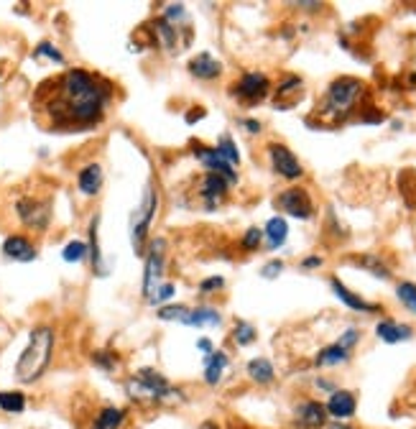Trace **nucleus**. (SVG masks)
Returning <instances> with one entry per match:
<instances>
[{
  "label": "nucleus",
  "mask_w": 416,
  "mask_h": 429,
  "mask_svg": "<svg viewBox=\"0 0 416 429\" xmlns=\"http://www.w3.org/2000/svg\"><path fill=\"white\" fill-rule=\"evenodd\" d=\"M113 100V85L87 69H67L43 80L33 92L31 108L49 130L77 133L100 125Z\"/></svg>",
  "instance_id": "f257e3e1"
},
{
  "label": "nucleus",
  "mask_w": 416,
  "mask_h": 429,
  "mask_svg": "<svg viewBox=\"0 0 416 429\" xmlns=\"http://www.w3.org/2000/svg\"><path fill=\"white\" fill-rule=\"evenodd\" d=\"M51 353H54V330L49 325H38L31 330L28 345L21 353L19 363H16V381L19 383H33L43 376V371L49 368Z\"/></svg>",
  "instance_id": "f03ea898"
},
{
  "label": "nucleus",
  "mask_w": 416,
  "mask_h": 429,
  "mask_svg": "<svg viewBox=\"0 0 416 429\" xmlns=\"http://www.w3.org/2000/svg\"><path fill=\"white\" fill-rule=\"evenodd\" d=\"M363 95H365V85L360 80H355V77H340V80H335L327 87L325 103H322V108H317V113L325 118L340 120V118L355 110Z\"/></svg>",
  "instance_id": "7ed1b4c3"
},
{
  "label": "nucleus",
  "mask_w": 416,
  "mask_h": 429,
  "mask_svg": "<svg viewBox=\"0 0 416 429\" xmlns=\"http://www.w3.org/2000/svg\"><path fill=\"white\" fill-rule=\"evenodd\" d=\"M156 210H159V190H156L153 182H148L141 202H138L133 217H130V243H133L135 256H146L148 230H151V222L156 217Z\"/></svg>",
  "instance_id": "20e7f679"
},
{
  "label": "nucleus",
  "mask_w": 416,
  "mask_h": 429,
  "mask_svg": "<svg viewBox=\"0 0 416 429\" xmlns=\"http://www.w3.org/2000/svg\"><path fill=\"white\" fill-rule=\"evenodd\" d=\"M128 393L133 398H166V396H179L177 388L169 386V381L153 371V368H143L133 378L128 381Z\"/></svg>",
  "instance_id": "39448f33"
},
{
  "label": "nucleus",
  "mask_w": 416,
  "mask_h": 429,
  "mask_svg": "<svg viewBox=\"0 0 416 429\" xmlns=\"http://www.w3.org/2000/svg\"><path fill=\"white\" fill-rule=\"evenodd\" d=\"M19 220L31 230H46L51 222V200H36V197H21L16 202Z\"/></svg>",
  "instance_id": "423d86ee"
},
{
  "label": "nucleus",
  "mask_w": 416,
  "mask_h": 429,
  "mask_svg": "<svg viewBox=\"0 0 416 429\" xmlns=\"http://www.w3.org/2000/svg\"><path fill=\"white\" fill-rule=\"evenodd\" d=\"M269 90H271V82L264 72H245L243 77L230 87V95L245 105H256L261 103V100H266Z\"/></svg>",
  "instance_id": "0eeeda50"
},
{
  "label": "nucleus",
  "mask_w": 416,
  "mask_h": 429,
  "mask_svg": "<svg viewBox=\"0 0 416 429\" xmlns=\"http://www.w3.org/2000/svg\"><path fill=\"white\" fill-rule=\"evenodd\" d=\"M166 240L156 238L151 240V251L146 253V271H143V296L151 299L156 286L161 284V274H164V261H166Z\"/></svg>",
  "instance_id": "6e6552de"
},
{
  "label": "nucleus",
  "mask_w": 416,
  "mask_h": 429,
  "mask_svg": "<svg viewBox=\"0 0 416 429\" xmlns=\"http://www.w3.org/2000/svg\"><path fill=\"white\" fill-rule=\"evenodd\" d=\"M269 159H271V166H274V172L284 179H299L304 174L301 169L299 159H296L291 148H286L284 143H269Z\"/></svg>",
  "instance_id": "1a4fd4ad"
},
{
  "label": "nucleus",
  "mask_w": 416,
  "mask_h": 429,
  "mask_svg": "<svg viewBox=\"0 0 416 429\" xmlns=\"http://www.w3.org/2000/svg\"><path fill=\"white\" fill-rule=\"evenodd\" d=\"M279 207H281L286 214H291V217H296V220H309L314 214L312 197H309L306 190H299V187H291V190L281 192V197H279Z\"/></svg>",
  "instance_id": "9d476101"
},
{
  "label": "nucleus",
  "mask_w": 416,
  "mask_h": 429,
  "mask_svg": "<svg viewBox=\"0 0 416 429\" xmlns=\"http://www.w3.org/2000/svg\"><path fill=\"white\" fill-rule=\"evenodd\" d=\"M194 156L199 159V164L212 174H220L222 179H227V184L233 187L238 184V174H235V166H230L225 159H222L217 148H209V146H202V143H194Z\"/></svg>",
  "instance_id": "9b49d317"
},
{
  "label": "nucleus",
  "mask_w": 416,
  "mask_h": 429,
  "mask_svg": "<svg viewBox=\"0 0 416 429\" xmlns=\"http://www.w3.org/2000/svg\"><path fill=\"white\" fill-rule=\"evenodd\" d=\"M227 187H230V184H227V179H222L220 174H212V172L204 174L202 182H199V200L204 202V210L220 207L227 195Z\"/></svg>",
  "instance_id": "f8f14e48"
},
{
  "label": "nucleus",
  "mask_w": 416,
  "mask_h": 429,
  "mask_svg": "<svg viewBox=\"0 0 416 429\" xmlns=\"http://www.w3.org/2000/svg\"><path fill=\"white\" fill-rule=\"evenodd\" d=\"M189 74L197 77V80H217L222 74V64L214 59L209 51H199V54L189 61Z\"/></svg>",
  "instance_id": "ddd939ff"
},
{
  "label": "nucleus",
  "mask_w": 416,
  "mask_h": 429,
  "mask_svg": "<svg viewBox=\"0 0 416 429\" xmlns=\"http://www.w3.org/2000/svg\"><path fill=\"white\" fill-rule=\"evenodd\" d=\"M3 256H8L11 261H33L36 258V248L24 235H8L3 240Z\"/></svg>",
  "instance_id": "4468645a"
},
{
  "label": "nucleus",
  "mask_w": 416,
  "mask_h": 429,
  "mask_svg": "<svg viewBox=\"0 0 416 429\" xmlns=\"http://www.w3.org/2000/svg\"><path fill=\"white\" fill-rule=\"evenodd\" d=\"M296 422L306 429H317L327 422V409L325 404H319V401H304V404L296 409Z\"/></svg>",
  "instance_id": "2eb2a0df"
},
{
  "label": "nucleus",
  "mask_w": 416,
  "mask_h": 429,
  "mask_svg": "<svg viewBox=\"0 0 416 429\" xmlns=\"http://www.w3.org/2000/svg\"><path fill=\"white\" fill-rule=\"evenodd\" d=\"M330 286H332V291H335V296L343 304H348L350 309H355V312H380V306L378 304H370V301H363L360 296L358 294H353L348 286H345L340 279H332L330 281Z\"/></svg>",
  "instance_id": "dca6fc26"
},
{
  "label": "nucleus",
  "mask_w": 416,
  "mask_h": 429,
  "mask_svg": "<svg viewBox=\"0 0 416 429\" xmlns=\"http://www.w3.org/2000/svg\"><path fill=\"white\" fill-rule=\"evenodd\" d=\"M77 187L82 195L95 197L103 190V166L100 164H87L80 174H77Z\"/></svg>",
  "instance_id": "f3484780"
},
{
  "label": "nucleus",
  "mask_w": 416,
  "mask_h": 429,
  "mask_svg": "<svg viewBox=\"0 0 416 429\" xmlns=\"http://www.w3.org/2000/svg\"><path fill=\"white\" fill-rule=\"evenodd\" d=\"M325 409H327V414H332V417L348 419L355 414V396L350 391H332Z\"/></svg>",
  "instance_id": "a211bd4d"
},
{
  "label": "nucleus",
  "mask_w": 416,
  "mask_h": 429,
  "mask_svg": "<svg viewBox=\"0 0 416 429\" xmlns=\"http://www.w3.org/2000/svg\"><path fill=\"white\" fill-rule=\"evenodd\" d=\"M375 335H378L383 343L393 345V343H401V340H409V337L414 335V330H411L409 325H398L393 319H383V322H378V327H375Z\"/></svg>",
  "instance_id": "6ab92c4d"
},
{
  "label": "nucleus",
  "mask_w": 416,
  "mask_h": 429,
  "mask_svg": "<svg viewBox=\"0 0 416 429\" xmlns=\"http://www.w3.org/2000/svg\"><path fill=\"white\" fill-rule=\"evenodd\" d=\"M227 363H230V361H227V353H222V350H217V353H209V356L204 358V381H207L209 386H217V383H220Z\"/></svg>",
  "instance_id": "aec40b11"
},
{
  "label": "nucleus",
  "mask_w": 416,
  "mask_h": 429,
  "mask_svg": "<svg viewBox=\"0 0 416 429\" xmlns=\"http://www.w3.org/2000/svg\"><path fill=\"white\" fill-rule=\"evenodd\" d=\"M222 317L217 309H212V306H197V309H189V317H187V322L184 325L189 327H220Z\"/></svg>",
  "instance_id": "412c9836"
},
{
  "label": "nucleus",
  "mask_w": 416,
  "mask_h": 429,
  "mask_svg": "<svg viewBox=\"0 0 416 429\" xmlns=\"http://www.w3.org/2000/svg\"><path fill=\"white\" fill-rule=\"evenodd\" d=\"M264 238L266 243H269V248H281L284 243H286L288 238V225L284 217H271L269 222H266V230H264Z\"/></svg>",
  "instance_id": "4be33fe9"
},
{
  "label": "nucleus",
  "mask_w": 416,
  "mask_h": 429,
  "mask_svg": "<svg viewBox=\"0 0 416 429\" xmlns=\"http://www.w3.org/2000/svg\"><path fill=\"white\" fill-rule=\"evenodd\" d=\"M123 422H125V411L118 409V406H105V409H100L98 417H95L92 427L95 429H120Z\"/></svg>",
  "instance_id": "5701e85b"
},
{
  "label": "nucleus",
  "mask_w": 416,
  "mask_h": 429,
  "mask_svg": "<svg viewBox=\"0 0 416 429\" xmlns=\"http://www.w3.org/2000/svg\"><path fill=\"white\" fill-rule=\"evenodd\" d=\"M98 225H100V217L95 214L90 222V245H87V256L92 258V269L98 276H105V266H103V253H100V245H98Z\"/></svg>",
  "instance_id": "b1692460"
},
{
  "label": "nucleus",
  "mask_w": 416,
  "mask_h": 429,
  "mask_svg": "<svg viewBox=\"0 0 416 429\" xmlns=\"http://www.w3.org/2000/svg\"><path fill=\"white\" fill-rule=\"evenodd\" d=\"M350 358V350H345L343 345H330V348L319 350L317 356V366L325 368V366H340V363H345Z\"/></svg>",
  "instance_id": "393cba45"
},
{
  "label": "nucleus",
  "mask_w": 416,
  "mask_h": 429,
  "mask_svg": "<svg viewBox=\"0 0 416 429\" xmlns=\"http://www.w3.org/2000/svg\"><path fill=\"white\" fill-rule=\"evenodd\" d=\"M248 376H251L256 383H271V381H274V366H271V361H266V358H253V361L248 363Z\"/></svg>",
  "instance_id": "a878e982"
},
{
  "label": "nucleus",
  "mask_w": 416,
  "mask_h": 429,
  "mask_svg": "<svg viewBox=\"0 0 416 429\" xmlns=\"http://www.w3.org/2000/svg\"><path fill=\"white\" fill-rule=\"evenodd\" d=\"M0 409L6 414H21L26 409V396L21 391H0Z\"/></svg>",
  "instance_id": "bb28decb"
},
{
  "label": "nucleus",
  "mask_w": 416,
  "mask_h": 429,
  "mask_svg": "<svg viewBox=\"0 0 416 429\" xmlns=\"http://www.w3.org/2000/svg\"><path fill=\"white\" fill-rule=\"evenodd\" d=\"M214 148H217V153H220L222 159H225L230 166H238L240 164V151H238V146H235V141L230 138V135H222Z\"/></svg>",
  "instance_id": "cd10ccee"
},
{
  "label": "nucleus",
  "mask_w": 416,
  "mask_h": 429,
  "mask_svg": "<svg viewBox=\"0 0 416 429\" xmlns=\"http://www.w3.org/2000/svg\"><path fill=\"white\" fill-rule=\"evenodd\" d=\"M233 340H235V345H240V348L251 345L253 340H256V327H253L251 322H245V319H238L233 327Z\"/></svg>",
  "instance_id": "c85d7f7f"
},
{
  "label": "nucleus",
  "mask_w": 416,
  "mask_h": 429,
  "mask_svg": "<svg viewBox=\"0 0 416 429\" xmlns=\"http://www.w3.org/2000/svg\"><path fill=\"white\" fill-rule=\"evenodd\" d=\"M187 317H189V306L184 304H166L159 309V319H164V322H187Z\"/></svg>",
  "instance_id": "c756f323"
},
{
  "label": "nucleus",
  "mask_w": 416,
  "mask_h": 429,
  "mask_svg": "<svg viewBox=\"0 0 416 429\" xmlns=\"http://www.w3.org/2000/svg\"><path fill=\"white\" fill-rule=\"evenodd\" d=\"M396 296H398V301L409 309V312H414L416 314V284H411V281H401L396 286Z\"/></svg>",
  "instance_id": "7c9ffc66"
},
{
  "label": "nucleus",
  "mask_w": 416,
  "mask_h": 429,
  "mask_svg": "<svg viewBox=\"0 0 416 429\" xmlns=\"http://www.w3.org/2000/svg\"><path fill=\"white\" fill-rule=\"evenodd\" d=\"M85 256H87V243H82V240H72V243H67L64 251H61V258H64L67 264H80Z\"/></svg>",
  "instance_id": "2f4dec72"
},
{
  "label": "nucleus",
  "mask_w": 416,
  "mask_h": 429,
  "mask_svg": "<svg viewBox=\"0 0 416 429\" xmlns=\"http://www.w3.org/2000/svg\"><path fill=\"white\" fill-rule=\"evenodd\" d=\"M41 56L51 59L54 64H64V54H61V51L56 49L54 43H49V41H41L36 46V51H33V59H41Z\"/></svg>",
  "instance_id": "473e14b6"
},
{
  "label": "nucleus",
  "mask_w": 416,
  "mask_h": 429,
  "mask_svg": "<svg viewBox=\"0 0 416 429\" xmlns=\"http://www.w3.org/2000/svg\"><path fill=\"white\" fill-rule=\"evenodd\" d=\"M92 363H95L98 368H103V371H115V368H118V356L100 350V353H95V356H92Z\"/></svg>",
  "instance_id": "72a5a7b5"
},
{
  "label": "nucleus",
  "mask_w": 416,
  "mask_h": 429,
  "mask_svg": "<svg viewBox=\"0 0 416 429\" xmlns=\"http://www.w3.org/2000/svg\"><path fill=\"white\" fill-rule=\"evenodd\" d=\"M264 240V230H258V227H248L243 235V248L245 251H256L258 245Z\"/></svg>",
  "instance_id": "f704fd0d"
},
{
  "label": "nucleus",
  "mask_w": 416,
  "mask_h": 429,
  "mask_svg": "<svg viewBox=\"0 0 416 429\" xmlns=\"http://www.w3.org/2000/svg\"><path fill=\"white\" fill-rule=\"evenodd\" d=\"M174 291H177V289H174V284H159V286H156V291H153V296L148 301H151V304H161V301H169L174 296Z\"/></svg>",
  "instance_id": "c9c22d12"
},
{
  "label": "nucleus",
  "mask_w": 416,
  "mask_h": 429,
  "mask_svg": "<svg viewBox=\"0 0 416 429\" xmlns=\"http://www.w3.org/2000/svg\"><path fill=\"white\" fill-rule=\"evenodd\" d=\"M363 266H365V269H370L373 271L375 276H378V279H388V269L383 264H380L378 258L375 256H368V258H363Z\"/></svg>",
  "instance_id": "e433bc0d"
},
{
  "label": "nucleus",
  "mask_w": 416,
  "mask_h": 429,
  "mask_svg": "<svg viewBox=\"0 0 416 429\" xmlns=\"http://www.w3.org/2000/svg\"><path fill=\"white\" fill-rule=\"evenodd\" d=\"M225 286V279L222 276H209V279H202L199 281V291L202 294H209V291H217V289Z\"/></svg>",
  "instance_id": "4c0bfd02"
},
{
  "label": "nucleus",
  "mask_w": 416,
  "mask_h": 429,
  "mask_svg": "<svg viewBox=\"0 0 416 429\" xmlns=\"http://www.w3.org/2000/svg\"><path fill=\"white\" fill-rule=\"evenodd\" d=\"M164 21H169L172 26H177V21H184L187 19V11H184V6H169L164 11V16H161Z\"/></svg>",
  "instance_id": "58836bf2"
},
{
  "label": "nucleus",
  "mask_w": 416,
  "mask_h": 429,
  "mask_svg": "<svg viewBox=\"0 0 416 429\" xmlns=\"http://www.w3.org/2000/svg\"><path fill=\"white\" fill-rule=\"evenodd\" d=\"M358 337H360V332H358V330H348V332H343V337H340V343H337V345H343L345 350H350L353 345L358 343Z\"/></svg>",
  "instance_id": "ea45409f"
},
{
  "label": "nucleus",
  "mask_w": 416,
  "mask_h": 429,
  "mask_svg": "<svg viewBox=\"0 0 416 429\" xmlns=\"http://www.w3.org/2000/svg\"><path fill=\"white\" fill-rule=\"evenodd\" d=\"M281 271H284V264H281V261H271V264L264 266V271H261V274H264L266 279H276V276L281 274Z\"/></svg>",
  "instance_id": "a19ab883"
},
{
  "label": "nucleus",
  "mask_w": 416,
  "mask_h": 429,
  "mask_svg": "<svg viewBox=\"0 0 416 429\" xmlns=\"http://www.w3.org/2000/svg\"><path fill=\"white\" fill-rule=\"evenodd\" d=\"M317 266H322V258L319 256L304 258V261H301V269H317Z\"/></svg>",
  "instance_id": "79ce46f5"
},
{
  "label": "nucleus",
  "mask_w": 416,
  "mask_h": 429,
  "mask_svg": "<svg viewBox=\"0 0 416 429\" xmlns=\"http://www.w3.org/2000/svg\"><path fill=\"white\" fill-rule=\"evenodd\" d=\"M197 348L202 350V353H207V356L212 353V343H209L207 337H202V340H197Z\"/></svg>",
  "instance_id": "37998d69"
},
{
  "label": "nucleus",
  "mask_w": 416,
  "mask_h": 429,
  "mask_svg": "<svg viewBox=\"0 0 416 429\" xmlns=\"http://www.w3.org/2000/svg\"><path fill=\"white\" fill-rule=\"evenodd\" d=\"M243 125L251 130V133H261V123L258 120H243Z\"/></svg>",
  "instance_id": "c03bdc74"
},
{
  "label": "nucleus",
  "mask_w": 416,
  "mask_h": 429,
  "mask_svg": "<svg viewBox=\"0 0 416 429\" xmlns=\"http://www.w3.org/2000/svg\"><path fill=\"white\" fill-rule=\"evenodd\" d=\"M192 113H197V120H199V118H204V110H202V108H197V110H192ZM187 123H194V115L187 118Z\"/></svg>",
  "instance_id": "a18cd8bd"
},
{
  "label": "nucleus",
  "mask_w": 416,
  "mask_h": 429,
  "mask_svg": "<svg viewBox=\"0 0 416 429\" xmlns=\"http://www.w3.org/2000/svg\"><path fill=\"white\" fill-rule=\"evenodd\" d=\"M319 388H325V391H332V383H327V381H317Z\"/></svg>",
  "instance_id": "49530a36"
},
{
  "label": "nucleus",
  "mask_w": 416,
  "mask_h": 429,
  "mask_svg": "<svg viewBox=\"0 0 416 429\" xmlns=\"http://www.w3.org/2000/svg\"><path fill=\"white\" fill-rule=\"evenodd\" d=\"M202 429H220V427H217V424H204Z\"/></svg>",
  "instance_id": "de8ad7c7"
},
{
  "label": "nucleus",
  "mask_w": 416,
  "mask_h": 429,
  "mask_svg": "<svg viewBox=\"0 0 416 429\" xmlns=\"http://www.w3.org/2000/svg\"><path fill=\"white\" fill-rule=\"evenodd\" d=\"M335 429H353V427H335Z\"/></svg>",
  "instance_id": "09e8293b"
}]
</instances>
